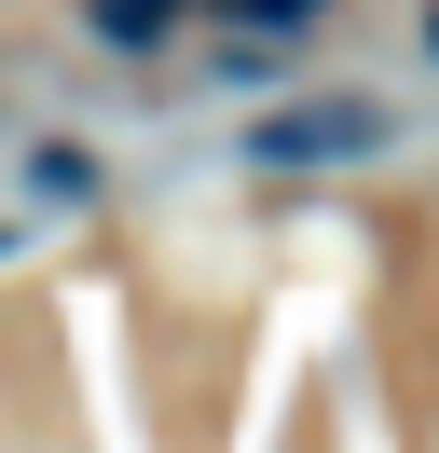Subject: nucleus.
<instances>
[{
    "mask_svg": "<svg viewBox=\"0 0 439 453\" xmlns=\"http://www.w3.org/2000/svg\"><path fill=\"white\" fill-rule=\"evenodd\" d=\"M371 151H398L384 96H289V111L247 124V165H371Z\"/></svg>",
    "mask_w": 439,
    "mask_h": 453,
    "instance_id": "1",
    "label": "nucleus"
},
{
    "mask_svg": "<svg viewBox=\"0 0 439 453\" xmlns=\"http://www.w3.org/2000/svg\"><path fill=\"white\" fill-rule=\"evenodd\" d=\"M82 14H96V42H110V56H165L192 0H82Z\"/></svg>",
    "mask_w": 439,
    "mask_h": 453,
    "instance_id": "2",
    "label": "nucleus"
},
{
    "mask_svg": "<svg viewBox=\"0 0 439 453\" xmlns=\"http://www.w3.org/2000/svg\"><path fill=\"white\" fill-rule=\"evenodd\" d=\"M27 193H42V206H82V193H96V151H69V138L27 151Z\"/></svg>",
    "mask_w": 439,
    "mask_h": 453,
    "instance_id": "3",
    "label": "nucleus"
},
{
    "mask_svg": "<svg viewBox=\"0 0 439 453\" xmlns=\"http://www.w3.org/2000/svg\"><path fill=\"white\" fill-rule=\"evenodd\" d=\"M220 14H234V28H274V42H302V28L329 14V0H220Z\"/></svg>",
    "mask_w": 439,
    "mask_h": 453,
    "instance_id": "4",
    "label": "nucleus"
},
{
    "mask_svg": "<svg viewBox=\"0 0 439 453\" xmlns=\"http://www.w3.org/2000/svg\"><path fill=\"white\" fill-rule=\"evenodd\" d=\"M0 248H14V220H0Z\"/></svg>",
    "mask_w": 439,
    "mask_h": 453,
    "instance_id": "5",
    "label": "nucleus"
}]
</instances>
